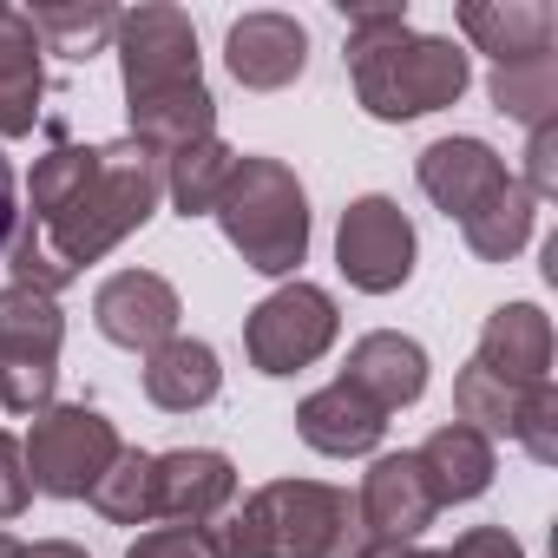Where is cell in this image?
<instances>
[{
  "instance_id": "277c9868",
  "label": "cell",
  "mask_w": 558,
  "mask_h": 558,
  "mask_svg": "<svg viewBox=\"0 0 558 558\" xmlns=\"http://www.w3.org/2000/svg\"><path fill=\"white\" fill-rule=\"evenodd\" d=\"M217 558H355L362 519L355 493L329 480H269L210 532Z\"/></svg>"
},
{
  "instance_id": "7c38bea8",
  "label": "cell",
  "mask_w": 558,
  "mask_h": 558,
  "mask_svg": "<svg viewBox=\"0 0 558 558\" xmlns=\"http://www.w3.org/2000/svg\"><path fill=\"white\" fill-rule=\"evenodd\" d=\"M440 499L421 473L414 453H381L368 473H362V493H355V519H362V538L375 545H414L427 525H434Z\"/></svg>"
},
{
  "instance_id": "9a60e30c",
  "label": "cell",
  "mask_w": 558,
  "mask_h": 558,
  "mask_svg": "<svg viewBox=\"0 0 558 558\" xmlns=\"http://www.w3.org/2000/svg\"><path fill=\"white\" fill-rule=\"evenodd\" d=\"M336 381H342V388H355L362 401H375L381 414L414 408V401L427 395V349H421L414 336L375 329V336H362V342L349 349V362H342V375H336Z\"/></svg>"
},
{
  "instance_id": "5bb4252c",
  "label": "cell",
  "mask_w": 558,
  "mask_h": 558,
  "mask_svg": "<svg viewBox=\"0 0 558 558\" xmlns=\"http://www.w3.org/2000/svg\"><path fill=\"white\" fill-rule=\"evenodd\" d=\"M414 178H421V191H427L447 217H473L512 171H506V158H499L486 138H434V145L414 158Z\"/></svg>"
},
{
  "instance_id": "ba28073f",
  "label": "cell",
  "mask_w": 558,
  "mask_h": 558,
  "mask_svg": "<svg viewBox=\"0 0 558 558\" xmlns=\"http://www.w3.org/2000/svg\"><path fill=\"white\" fill-rule=\"evenodd\" d=\"M342 336V316H336V296L316 290V283H283L269 290L250 316H243V355L256 375H296L310 362H323Z\"/></svg>"
},
{
  "instance_id": "4316f807",
  "label": "cell",
  "mask_w": 558,
  "mask_h": 558,
  "mask_svg": "<svg viewBox=\"0 0 558 558\" xmlns=\"http://www.w3.org/2000/svg\"><path fill=\"white\" fill-rule=\"evenodd\" d=\"M99 519L112 525H151V453L138 447H119V460L99 473V486L86 493Z\"/></svg>"
},
{
  "instance_id": "d6a6232c",
  "label": "cell",
  "mask_w": 558,
  "mask_h": 558,
  "mask_svg": "<svg viewBox=\"0 0 558 558\" xmlns=\"http://www.w3.org/2000/svg\"><path fill=\"white\" fill-rule=\"evenodd\" d=\"M447 551H453V558H525V545H519L506 525H473V532H460Z\"/></svg>"
},
{
  "instance_id": "8fae6325",
  "label": "cell",
  "mask_w": 558,
  "mask_h": 558,
  "mask_svg": "<svg viewBox=\"0 0 558 558\" xmlns=\"http://www.w3.org/2000/svg\"><path fill=\"white\" fill-rule=\"evenodd\" d=\"M236 499V466L217 447H171L151 453V519L171 525H210Z\"/></svg>"
},
{
  "instance_id": "5b68a950",
  "label": "cell",
  "mask_w": 558,
  "mask_h": 558,
  "mask_svg": "<svg viewBox=\"0 0 558 558\" xmlns=\"http://www.w3.org/2000/svg\"><path fill=\"white\" fill-rule=\"evenodd\" d=\"M210 217L256 276H296V263L310 256V197L283 158H236Z\"/></svg>"
},
{
  "instance_id": "2e32d148",
  "label": "cell",
  "mask_w": 558,
  "mask_h": 558,
  "mask_svg": "<svg viewBox=\"0 0 558 558\" xmlns=\"http://www.w3.org/2000/svg\"><path fill=\"white\" fill-rule=\"evenodd\" d=\"M460 34H466L493 66H512V60L551 53L558 14L545 8V0H466V8H460Z\"/></svg>"
},
{
  "instance_id": "8992f818",
  "label": "cell",
  "mask_w": 558,
  "mask_h": 558,
  "mask_svg": "<svg viewBox=\"0 0 558 558\" xmlns=\"http://www.w3.org/2000/svg\"><path fill=\"white\" fill-rule=\"evenodd\" d=\"M119 427L99 414V408H86V401H53V408H40L34 414V427H27V440H21V453H27V480H34V493H47V499H86L93 486H99V473L119 460Z\"/></svg>"
},
{
  "instance_id": "ffe728a7",
  "label": "cell",
  "mask_w": 558,
  "mask_h": 558,
  "mask_svg": "<svg viewBox=\"0 0 558 558\" xmlns=\"http://www.w3.org/2000/svg\"><path fill=\"white\" fill-rule=\"evenodd\" d=\"M40 93H47V66H40L34 21L21 8H0V138H27L40 125Z\"/></svg>"
},
{
  "instance_id": "4dcf8cb0",
  "label": "cell",
  "mask_w": 558,
  "mask_h": 558,
  "mask_svg": "<svg viewBox=\"0 0 558 558\" xmlns=\"http://www.w3.org/2000/svg\"><path fill=\"white\" fill-rule=\"evenodd\" d=\"M519 184L532 191V204L538 197H558V119L532 125V138H525V178Z\"/></svg>"
},
{
  "instance_id": "83f0119b",
  "label": "cell",
  "mask_w": 558,
  "mask_h": 558,
  "mask_svg": "<svg viewBox=\"0 0 558 558\" xmlns=\"http://www.w3.org/2000/svg\"><path fill=\"white\" fill-rule=\"evenodd\" d=\"M8 269H14V283L21 290H40V296H60L66 283H73V269L47 250V236H40V223H14V243H8Z\"/></svg>"
},
{
  "instance_id": "7402d4cb",
  "label": "cell",
  "mask_w": 558,
  "mask_h": 558,
  "mask_svg": "<svg viewBox=\"0 0 558 558\" xmlns=\"http://www.w3.org/2000/svg\"><path fill=\"white\" fill-rule=\"evenodd\" d=\"M532 223H538L532 191H525L519 178H506L473 217H460V236H466V250H473L480 263H512V256L532 243Z\"/></svg>"
},
{
  "instance_id": "52a82bcc",
  "label": "cell",
  "mask_w": 558,
  "mask_h": 558,
  "mask_svg": "<svg viewBox=\"0 0 558 558\" xmlns=\"http://www.w3.org/2000/svg\"><path fill=\"white\" fill-rule=\"evenodd\" d=\"M60 349H66V316L60 296L0 290V408L8 414H40L53 408V381H60Z\"/></svg>"
},
{
  "instance_id": "7a4b0ae2",
  "label": "cell",
  "mask_w": 558,
  "mask_h": 558,
  "mask_svg": "<svg viewBox=\"0 0 558 558\" xmlns=\"http://www.w3.org/2000/svg\"><path fill=\"white\" fill-rule=\"evenodd\" d=\"M119 73H125V119L132 138L158 158L217 138V99L197 66V27L191 14L145 0V8L119 14Z\"/></svg>"
},
{
  "instance_id": "e575fe53",
  "label": "cell",
  "mask_w": 558,
  "mask_h": 558,
  "mask_svg": "<svg viewBox=\"0 0 558 558\" xmlns=\"http://www.w3.org/2000/svg\"><path fill=\"white\" fill-rule=\"evenodd\" d=\"M21 558H93L86 545H73V538H40V545H27Z\"/></svg>"
},
{
  "instance_id": "30bf717a",
  "label": "cell",
  "mask_w": 558,
  "mask_h": 558,
  "mask_svg": "<svg viewBox=\"0 0 558 558\" xmlns=\"http://www.w3.org/2000/svg\"><path fill=\"white\" fill-rule=\"evenodd\" d=\"M178 290L165 283L158 269H119L93 290V323L112 349H132V355H151L178 336Z\"/></svg>"
},
{
  "instance_id": "cb8c5ba5",
  "label": "cell",
  "mask_w": 558,
  "mask_h": 558,
  "mask_svg": "<svg viewBox=\"0 0 558 558\" xmlns=\"http://www.w3.org/2000/svg\"><path fill=\"white\" fill-rule=\"evenodd\" d=\"M486 99H493V112H499V119H512V125H525V132H532V125H545V119H558V53L493 66Z\"/></svg>"
},
{
  "instance_id": "44dd1931",
  "label": "cell",
  "mask_w": 558,
  "mask_h": 558,
  "mask_svg": "<svg viewBox=\"0 0 558 558\" xmlns=\"http://www.w3.org/2000/svg\"><path fill=\"white\" fill-rule=\"evenodd\" d=\"M414 460H421V473H427V486H434L440 506L480 499V493L493 486V473H499V466H493V440L473 434V427H460V421L434 427V434L414 447Z\"/></svg>"
},
{
  "instance_id": "d590c367",
  "label": "cell",
  "mask_w": 558,
  "mask_h": 558,
  "mask_svg": "<svg viewBox=\"0 0 558 558\" xmlns=\"http://www.w3.org/2000/svg\"><path fill=\"white\" fill-rule=\"evenodd\" d=\"M355 558H434V551H421V545H375V538H362V551Z\"/></svg>"
},
{
  "instance_id": "1f68e13d",
  "label": "cell",
  "mask_w": 558,
  "mask_h": 558,
  "mask_svg": "<svg viewBox=\"0 0 558 558\" xmlns=\"http://www.w3.org/2000/svg\"><path fill=\"white\" fill-rule=\"evenodd\" d=\"M27 499H34V480H27L21 434H0V519H21Z\"/></svg>"
},
{
  "instance_id": "4fadbf2b",
  "label": "cell",
  "mask_w": 558,
  "mask_h": 558,
  "mask_svg": "<svg viewBox=\"0 0 558 558\" xmlns=\"http://www.w3.org/2000/svg\"><path fill=\"white\" fill-rule=\"evenodd\" d=\"M223 66L250 93H283L310 66V34H303L296 14H269V8L263 14H243L223 34Z\"/></svg>"
},
{
  "instance_id": "9c48e42d",
  "label": "cell",
  "mask_w": 558,
  "mask_h": 558,
  "mask_svg": "<svg viewBox=\"0 0 558 558\" xmlns=\"http://www.w3.org/2000/svg\"><path fill=\"white\" fill-rule=\"evenodd\" d=\"M414 256H421V236L408 223V210L381 191L355 197L336 223V269L349 276V290L362 296H395L408 276H414Z\"/></svg>"
},
{
  "instance_id": "6da1fadb",
  "label": "cell",
  "mask_w": 558,
  "mask_h": 558,
  "mask_svg": "<svg viewBox=\"0 0 558 558\" xmlns=\"http://www.w3.org/2000/svg\"><path fill=\"white\" fill-rule=\"evenodd\" d=\"M165 197V158L138 138L112 145H53L27 178V223H40L47 250L80 276L86 263L112 256L132 230L151 223Z\"/></svg>"
},
{
  "instance_id": "836d02e7",
  "label": "cell",
  "mask_w": 558,
  "mask_h": 558,
  "mask_svg": "<svg viewBox=\"0 0 558 558\" xmlns=\"http://www.w3.org/2000/svg\"><path fill=\"white\" fill-rule=\"evenodd\" d=\"M14 223H21V184H14V165L0 158V250L14 243Z\"/></svg>"
},
{
  "instance_id": "d4e9b609",
  "label": "cell",
  "mask_w": 558,
  "mask_h": 558,
  "mask_svg": "<svg viewBox=\"0 0 558 558\" xmlns=\"http://www.w3.org/2000/svg\"><path fill=\"white\" fill-rule=\"evenodd\" d=\"M532 388H538V381H532ZM532 388H519V381H506V375L466 362V368L453 375V414H460V427H473V434H486V440H512L519 408H525Z\"/></svg>"
},
{
  "instance_id": "74e56055",
  "label": "cell",
  "mask_w": 558,
  "mask_h": 558,
  "mask_svg": "<svg viewBox=\"0 0 558 558\" xmlns=\"http://www.w3.org/2000/svg\"><path fill=\"white\" fill-rule=\"evenodd\" d=\"M434 558H453V551H434Z\"/></svg>"
},
{
  "instance_id": "f1b7e54d",
  "label": "cell",
  "mask_w": 558,
  "mask_h": 558,
  "mask_svg": "<svg viewBox=\"0 0 558 558\" xmlns=\"http://www.w3.org/2000/svg\"><path fill=\"white\" fill-rule=\"evenodd\" d=\"M512 440H519L538 466H551V460H558V388H551V381H538V388L525 395Z\"/></svg>"
},
{
  "instance_id": "e0dca14e",
  "label": "cell",
  "mask_w": 558,
  "mask_h": 558,
  "mask_svg": "<svg viewBox=\"0 0 558 558\" xmlns=\"http://www.w3.org/2000/svg\"><path fill=\"white\" fill-rule=\"evenodd\" d=\"M296 434H303L316 453H329V460H362V453L381 447L388 414H381L375 401H362L355 388L329 381V388L303 395V408H296Z\"/></svg>"
},
{
  "instance_id": "f546056e",
  "label": "cell",
  "mask_w": 558,
  "mask_h": 558,
  "mask_svg": "<svg viewBox=\"0 0 558 558\" xmlns=\"http://www.w3.org/2000/svg\"><path fill=\"white\" fill-rule=\"evenodd\" d=\"M125 558H217V538L210 525H158V532H138Z\"/></svg>"
},
{
  "instance_id": "d6986e66",
  "label": "cell",
  "mask_w": 558,
  "mask_h": 558,
  "mask_svg": "<svg viewBox=\"0 0 558 558\" xmlns=\"http://www.w3.org/2000/svg\"><path fill=\"white\" fill-rule=\"evenodd\" d=\"M223 395V362L197 336H171L165 349L145 355V401L165 414H197Z\"/></svg>"
},
{
  "instance_id": "ac0fdd59",
  "label": "cell",
  "mask_w": 558,
  "mask_h": 558,
  "mask_svg": "<svg viewBox=\"0 0 558 558\" xmlns=\"http://www.w3.org/2000/svg\"><path fill=\"white\" fill-rule=\"evenodd\" d=\"M480 368L532 388V381H551V316L538 303H499L480 329Z\"/></svg>"
},
{
  "instance_id": "8d00e7d4",
  "label": "cell",
  "mask_w": 558,
  "mask_h": 558,
  "mask_svg": "<svg viewBox=\"0 0 558 558\" xmlns=\"http://www.w3.org/2000/svg\"><path fill=\"white\" fill-rule=\"evenodd\" d=\"M21 551H27V545H21L14 532H0V558H21Z\"/></svg>"
},
{
  "instance_id": "3957f363",
  "label": "cell",
  "mask_w": 558,
  "mask_h": 558,
  "mask_svg": "<svg viewBox=\"0 0 558 558\" xmlns=\"http://www.w3.org/2000/svg\"><path fill=\"white\" fill-rule=\"evenodd\" d=\"M349 80L368 119L401 125L447 112L473 86V66L453 40L414 34L401 8H349Z\"/></svg>"
},
{
  "instance_id": "603a6c76",
  "label": "cell",
  "mask_w": 558,
  "mask_h": 558,
  "mask_svg": "<svg viewBox=\"0 0 558 558\" xmlns=\"http://www.w3.org/2000/svg\"><path fill=\"white\" fill-rule=\"evenodd\" d=\"M230 171H236V151L223 138H197V145L171 151L165 158V197H171V210L178 217H210L217 197H223V184H230Z\"/></svg>"
},
{
  "instance_id": "484cf974",
  "label": "cell",
  "mask_w": 558,
  "mask_h": 558,
  "mask_svg": "<svg viewBox=\"0 0 558 558\" xmlns=\"http://www.w3.org/2000/svg\"><path fill=\"white\" fill-rule=\"evenodd\" d=\"M40 53L60 60H93L112 34H119V8H86V0H47V8H27Z\"/></svg>"
}]
</instances>
